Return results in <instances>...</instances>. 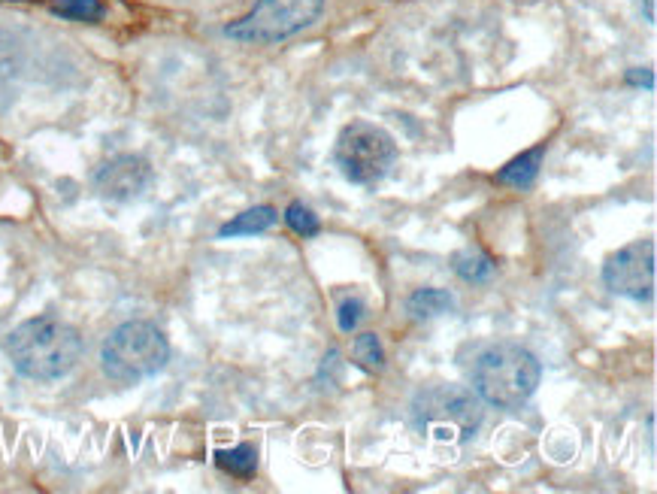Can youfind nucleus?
I'll list each match as a JSON object with an SVG mask.
<instances>
[{"label":"nucleus","mask_w":657,"mask_h":494,"mask_svg":"<svg viewBox=\"0 0 657 494\" xmlns=\"http://www.w3.org/2000/svg\"><path fill=\"white\" fill-rule=\"evenodd\" d=\"M7 355L22 376L52 382L76 367L82 355V337L55 316H37L22 322L7 337Z\"/></svg>","instance_id":"f257e3e1"},{"label":"nucleus","mask_w":657,"mask_h":494,"mask_svg":"<svg viewBox=\"0 0 657 494\" xmlns=\"http://www.w3.org/2000/svg\"><path fill=\"white\" fill-rule=\"evenodd\" d=\"M539 376L542 370L533 352L515 343H500L479 355L473 382L485 404L497 410H518L533 398Z\"/></svg>","instance_id":"f03ea898"},{"label":"nucleus","mask_w":657,"mask_h":494,"mask_svg":"<svg viewBox=\"0 0 657 494\" xmlns=\"http://www.w3.org/2000/svg\"><path fill=\"white\" fill-rule=\"evenodd\" d=\"M167 361H170V343L149 322L119 325L100 349L103 373L122 385H137L155 376L158 370L167 367Z\"/></svg>","instance_id":"7ed1b4c3"},{"label":"nucleus","mask_w":657,"mask_h":494,"mask_svg":"<svg viewBox=\"0 0 657 494\" xmlns=\"http://www.w3.org/2000/svg\"><path fill=\"white\" fill-rule=\"evenodd\" d=\"M337 167L355 185H373L388 176L397 158L394 137L373 122H352L340 131L334 149Z\"/></svg>","instance_id":"20e7f679"},{"label":"nucleus","mask_w":657,"mask_h":494,"mask_svg":"<svg viewBox=\"0 0 657 494\" xmlns=\"http://www.w3.org/2000/svg\"><path fill=\"white\" fill-rule=\"evenodd\" d=\"M324 0H258L255 10L228 25V37L243 43H279L309 28L321 16Z\"/></svg>","instance_id":"39448f33"},{"label":"nucleus","mask_w":657,"mask_h":494,"mask_svg":"<svg viewBox=\"0 0 657 494\" xmlns=\"http://www.w3.org/2000/svg\"><path fill=\"white\" fill-rule=\"evenodd\" d=\"M415 410L421 416V425H427L430 434L440 440H470L485 416L479 394L455 385L430 388L418 398Z\"/></svg>","instance_id":"423d86ee"},{"label":"nucleus","mask_w":657,"mask_h":494,"mask_svg":"<svg viewBox=\"0 0 657 494\" xmlns=\"http://www.w3.org/2000/svg\"><path fill=\"white\" fill-rule=\"evenodd\" d=\"M654 276H657V249L651 240L630 243L615 255H609V261L603 264L606 288L630 301L654 298Z\"/></svg>","instance_id":"0eeeda50"},{"label":"nucleus","mask_w":657,"mask_h":494,"mask_svg":"<svg viewBox=\"0 0 657 494\" xmlns=\"http://www.w3.org/2000/svg\"><path fill=\"white\" fill-rule=\"evenodd\" d=\"M152 185V164L140 155H116L97 167L94 188L109 201H134Z\"/></svg>","instance_id":"6e6552de"},{"label":"nucleus","mask_w":657,"mask_h":494,"mask_svg":"<svg viewBox=\"0 0 657 494\" xmlns=\"http://www.w3.org/2000/svg\"><path fill=\"white\" fill-rule=\"evenodd\" d=\"M276 210L273 207H255V210H246L240 213L234 222H228L222 231H218V237H249V234H261L267 228L276 225Z\"/></svg>","instance_id":"1a4fd4ad"},{"label":"nucleus","mask_w":657,"mask_h":494,"mask_svg":"<svg viewBox=\"0 0 657 494\" xmlns=\"http://www.w3.org/2000/svg\"><path fill=\"white\" fill-rule=\"evenodd\" d=\"M539 161H542V149H530V152L512 158V161L497 173V179H500L503 185H512V188H530L533 179H536V173H539Z\"/></svg>","instance_id":"9d476101"},{"label":"nucleus","mask_w":657,"mask_h":494,"mask_svg":"<svg viewBox=\"0 0 657 494\" xmlns=\"http://www.w3.org/2000/svg\"><path fill=\"white\" fill-rule=\"evenodd\" d=\"M215 464L222 467L225 473L237 476V479H252L258 470V452L249 443H240L237 449H222L215 452Z\"/></svg>","instance_id":"9b49d317"},{"label":"nucleus","mask_w":657,"mask_h":494,"mask_svg":"<svg viewBox=\"0 0 657 494\" xmlns=\"http://www.w3.org/2000/svg\"><path fill=\"white\" fill-rule=\"evenodd\" d=\"M452 294L449 291H443V288H421V291H415L412 298H409V313L415 316V319H433V316H443V313H449L452 310Z\"/></svg>","instance_id":"f8f14e48"},{"label":"nucleus","mask_w":657,"mask_h":494,"mask_svg":"<svg viewBox=\"0 0 657 494\" xmlns=\"http://www.w3.org/2000/svg\"><path fill=\"white\" fill-rule=\"evenodd\" d=\"M455 270L467 282H488L494 276V261L482 249H464L455 255Z\"/></svg>","instance_id":"ddd939ff"},{"label":"nucleus","mask_w":657,"mask_h":494,"mask_svg":"<svg viewBox=\"0 0 657 494\" xmlns=\"http://www.w3.org/2000/svg\"><path fill=\"white\" fill-rule=\"evenodd\" d=\"M22 43L13 31L0 28V85H7L19 76L22 70Z\"/></svg>","instance_id":"4468645a"},{"label":"nucleus","mask_w":657,"mask_h":494,"mask_svg":"<svg viewBox=\"0 0 657 494\" xmlns=\"http://www.w3.org/2000/svg\"><path fill=\"white\" fill-rule=\"evenodd\" d=\"M52 13L70 22H100L106 7L100 0H52Z\"/></svg>","instance_id":"2eb2a0df"},{"label":"nucleus","mask_w":657,"mask_h":494,"mask_svg":"<svg viewBox=\"0 0 657 494\" xmlns=\"http://www.w3.org/2000/svg\"><path fill=\"white\" fill-rule=\"evenodd\" d=\"M352 355H355V364L367 373H379L385 367V352H382V343L376 334H361L355 337V346H352Z\"/></svg>","instance_id":"dca6fc26"},{"label":"nucleus","mask_w":657,"mask_h":494,"mask_svg":"<svg viewBox=\"0 0 657 494\" xmlns=\"http://www.w3.org/2000/svg\"><path fill=\"white\" fill-rule=\"evenodd\" d=\"M285 222H288L291 231H297L300 237H315V234L321 231L318 216H315L309 207H303V204H291V207L285 210Z\"/></svg>","instance_id":"f3484780"},{"label":"nucleus","mask_w":657,"mask_h":494,"mask_svg":"<svg viewBox=\"0 0 657 494\" xmlns=\"http://www.w3.org/2000/svg\"><path fill=\"white\" fill-rule=\"evenodd\" d=\"M364 313H367V307H364V301H361V298H343V301H340V310H337L340 331L352 334V331L361 325Z\"/></svg>","instance_id":"a211bd4d"},{"label":"nucleus","mask_w":657,"mask_h":494,"mask_svg":"<svg viewBox=\"0 0 657 494\" xmlns=\"http://www.w3.org/2000/svg\"><path fill=\"white\" fill-rule=\"evenodd\" d=\"M630 82H636V85L645 82V88H654V76L651 73H630Z\"/></svg>","instance_id":"6ab92c4d"},{"label":"nucleus","mask_w":657,"mask_h":494,"mask_svg":"<svg viewBox=\"0 0 657 494\" xmlns=\"http://www.w3.org/2000/svg\"><path fill=\"white\" fill-rule=\"evenodd\" d=\"M645 19L654 25V19H657V10H654V0H645Z\"/></svg>","instance_id":"aec40b11"}]
</instances>
